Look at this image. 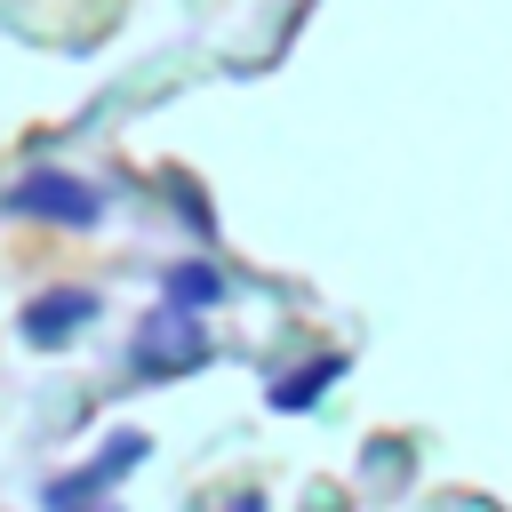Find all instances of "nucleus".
<instances>
[{"mask_svg": "<svg viewBox=\"0 0 512 512\" xmlns=\"http://www.w3.org/2000/svg\"><path fill=\"white\" fill-rule=\"evenodd\" d=\"M200 360H208V336H200L192 312H152V320L128 336V368H136V376H184V368H200Z\"/></svg>", "mask_w": 512, "mask_h": 512, "instance_id": "1", "label": "nucleus"}, {"mask_svg": "<svg viewBox=\"0 0 512 512\" xmlns=\"http://www.w3.org/2000/svg\"><path fill=\"white\" fill-rule=\"evenodd\" d=\"M0 208H16V216H40V224H72V232L104 216L96 184H80V176H64V168H40V176L8 184V200H0Z\"/></svg>", "mask_w": 512, "mask_h": 512, "instance_id": "2", "label": "nucleus"}, {"mask_svg": "<svg viewBox=\"0 0 512 512\" xmlns=\"http://www.w3.org/2000/svg\"><path fill=\"white\" fill-rule=\"evenodd\" d=\"M224 296V272H208V264H176L168 272V304L176 312H200V304H216Z\"/></svg>", "mask_w": 512, "mask_h": 512, "instance_id": "6", "label": "nucleus"}, {"mask_svg": "<svg viewBox=\"0 0 512 512\" xmlns=\"http://www.w3.org/2000/svg\"><path fill=\"white\" fill-rule=\"evenodd\" d=\"M336 376H344V360H312V368H296V376H280V384H272V408H280V416H296V408H312Z\"/></svg>", "mask_w": 512, "mask_h": 512, "instance_id": "5", "label": "nucleus"}, {"mask_svg": "<svg viewBox=\"0 0 512 512\" xmlns=\"http://www.w3.org/2000/svg\"><path fill=\"white\" fill-rule=\"evenodd\" d=\"M144 448H152L144 432H112V440L96 448V464H88V472H72V480H48V512H56V504H80V496H96V488H112L120 472H136V464H144Z\"/></svg>", "mask_w": 512, "mask_h": 512, "instance_id": "3", "label": "nucleus"}, {"mask_svg": "<svg viewBox=\"0 0 512 512\" xmlns=\"http://www.w3.org/2000/svg\"><path fill=\"white\" fill-rule=\"evenodd\" d=\"M88 320H96V288H48V296L24 304V336L32 344H72Z\"/></svg>", "mask_w": 512, "mask_h": 512, "instance_id": "4", "label": "nucleus"}]
</instances>
